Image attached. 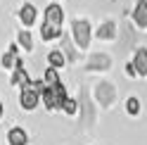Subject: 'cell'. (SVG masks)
<instances>
[{"mask_svg":"<svg viewBox=\"0 0 147 145\" xmlns=\"http://www.w3.org/2000/svg\"><path fill=\"white\" fill-rule=\"evenodd\" d=\"M57 83H59V79H57V71L52 67V69L45 71V86H57Z\"/></svg>","mask_w":147,"mask_h":145,"instance_id":"9","label":"cell"},{"mask_svg":"<svg viewBox=\"0 0 147 145\" xmlns=\"http://www.w3.org/2000/svg\"><path fill=\"white\" fill-rule=\"evenodd\" d=\"M126 110H128V114H138V112H140V102H138V98H131V100L126 102Z\"/></svg>","mask_w":147,"mask_h":145,"instance_id":"11","label":"cell"},{"mask_svg":"<svg viewBox=\"0 0 147 145\" xmlns=\"http://www.w3.org/2000/svg\"><path fill=\"white\" fill-rule=\"evenodd\" d=\"M126 74H128V76H135L138 71H135V67H133V64H128V67H126Z\"/></svg>","mask_w":147,"mask_h":145,"instance_id":"16","label":"cell"},{"mask_svg":"<svg viewBox=\"0 0 147 145\" xmlns=\"http://www.w3.org/2000/svg\"><path fill=\"white\" fill-rule=\"evenodd\" d=\"M14 45H10V50H7V55L3 57V67H10V64H14Z\"/></svg>","mask_w":147,"mask_h":145,"instance_id":"12","label":"cell"},{"mask_svg":"<svg viewBox=\"0 0 147 145\" xmlns=\"http://www.w3.org/2000/svg\"><path fill=\"white\" fill-rule=\"evenodd\" d=\"M64 62H67V60H64V55H62L59 50H55V52H50V64H52V67H62Z\"/></svg>","mask_w":147,"mask_h":145,"instance_id":"10","label":"cell"},{"mask_svg":"<svg viewBox=\"0 0 147 145\" xmlns=\"http://www.w3.org/2000/svg\"><path fill=\"white\" fill-rule=\"evenodd\" d=\"M74 33H76V43L81 45V48H86L88 41H90V26H88V22H76L74 24Z\"/></svg>","mask_w":147,"mask_h":145,"instance_id":"3","label":"cell"},{"mask_svg":"<svg viewBox=\"0 0 147 145\" xmlns=\"http://www.w3.org/2000/svg\"><path fill=\"white\" fill-rule=\"evenodd\" d=\"M59 24H62V7L59 5H50L45 10V24H43V38L52 41L59 36Z\"/></svg>","mask_w":147,"mask_h":145,"instance_id":"1","label":"cell"},{"mask_svg":"<svg viewBox=\"0 0 147 145\" xmlns=\"http://www.w3.org/2000/svg\"><path fill=\"white\" fill-rule=\"evenodd\" d=\"M112 31H114V24H107V26H102V29H100L97 36H100V38H112V36H114Z\"/></svg>","mask_w":147,"mask_h":145,"instance_id":"14","label":"cell"},{"mask_svg":"<svg viewBox=\"0 0 147 145\" xmlns=\"http://www.w3.org/2000/svg\"><path fill=\"white\" fill-rule=\"evenodd\" d=\"M0 114H3V105H0Z\"/></svg>","mask_w":147,"mask_h":145,"instance_id":"17","label":"cell"},{"mask_svg":"<svg viewBox=\"0 0 147 145\" xmlns=\"http://www.w3.org/2000/svg\"><path fill=\"white\" fill-rule=\"evenodd\" d=\"M12 83H22V86H26V83H29V76H26L24 67H17L14 76H12Z\"/></svg>","mask_w":147,"mask_h":145,"instance_id":"8","label":"cell"},{"mask_svg":"<svg viewBox=\"0 0 147 145\" xmlns=\"http://www.w3.org/2000/svg\"><path fill=\"white\" fill-rule=\"evenodd\" d=\"M135 22H138V26H147V3L135 5Z\"/></svg>","mask_w":147,"mask_h":145,"instance_id":"7","label":"cell"},{"mask_svg":"<svg viewBox=\"0 0 147 145\" xmlns=\"http://www.w3.org/2000/svg\"><path fill=\"white\" fill-rule=\"evenodd\" d=\"M19 102H22V107H24V110H33V107L38 105V90H36V86L31 83V81L24 86V90H22V98H19Z\"/></svg>","mask_w":147,"mask_h":145,"instance_id":"2","label":"cell"},{"mask_svg":"<svg viewBox=\"0 0 147 145\" xmlns=\"http://www.w3.org/2000/svg\"><path fill=\"white\" fill-rule=\"evenodd\" d=\"M133 67H135L138 74H147V50H138V52H135Z\"/></svg>","mask_w":147,"mask_h":145,"instance_id":"5","label":"cell"},{"mask_svg":"<svg viewBox=\"0 0 147 145\" xmlns=\"http://www.w3.org/2000/svg\"><path fill=\"white\" fill-rule=\"evenodd\" d=\"M19 43L24 45L26 50H31V45H33V43H31V33H26V31H22V33H19Z\"/></svg>","mask_w":147,"mask_h":145,"instance_id":"13","label":"cell"},{"mask_svg":"<svg viewBox=\"0 0 147 145\" xmlns=\"http://www.w3.org/2000/svg\"><path fill=\"white\" fill-rule=\"evenodd\" d=\"M7 140H10V145H26L29 136H26L24 129H10V133H7Z\"/></svg>","mask_w":147,"mask_h":145,"instance_id":"4","label":"cell"},{"mask_svg":"<svg viewBox=\"0 0 147 145\" xmlns=\"http://www.w3.org/2000/svg\"><path fill=\"white\" fill-rule=\"evenodd\" d=\"M62 110H67L69 114H74V112H76V102H74V100H69V98H67V100H64V105H62Z\"/></svg>","mask_w":147,"mask_h":145,"instance_id":"15","label":"cell"},{"mask_svg":"<svg viewBox=\"0 0 147 145\" xmlns=\"http://www.w3.org/2000/svg\"><path fill=\"white\" fill-rule=\"evenodd\" d=\"M19 14H22V22H24L26 26H31V24L36 22V7H33V5H24Z\"/></svg>","mask_w":147,"mask_h":145,"instance_id":"6","label":"cell"}]
</instances>
